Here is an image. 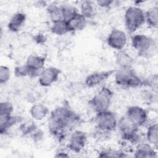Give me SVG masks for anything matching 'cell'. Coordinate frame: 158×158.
Instances as JSON below:
<instances>
[{"instance_id": "6da1fadb", "label": "cell", "mask_w": 158, "mask_h": 158, "mask_svg": "<svg viewBox=\"0 0 158 158\" xmlns=\"http://www.w3.org/2000/svg\"><path fill=\"white\" fill-rule=\"evenodd\" d=\"M80 119V116L68 106H59L51 112L48 128L54 138L61 141L65 137L67 130Z\"/></svg>"}, {"instance_id": "7a4b0ae2", "label": "cell", "mask_w": 158, "mask_h": 158, "mask_svg": "<svg viewBox=\"0 0 158 158\" xmlns=\"http://www.w3.org/2000/svg\"><path fill=\"white\" fill-rule=\"evenodd\" d=\"M115 83L123 88H136L144 85L141 78L132 69V67H119L114 72Z\"/></svg>"}, {"instance_id": "3957f363", "label": "cell", "mask_w": 158, "mask_h": 158, "mask_svg": "<svg viewBox=\"0 0 158 158\" xmlns=\"http://www.w3.org/2000/svg\"><path fill=\"white\" fill-rule=\"evenodd\" d=\"M131 44L138 56L149 58L154 56L157 51L156 41L151 37L143 34H136L132 36Z\"/></svg>"}, {"instance_id": "277c9868", "label": "cell", "mask_w": 158, "mask_h": 158, "mask_svg": "<svg viewBox=\"0 0 158 158\" xmlns=\"http://www.w3.org/2000/svg\"><path fill=\"white\" fill-rule=\"evenodd\" d=\"M124 23L127 33H134L145 23V12L138 6L128 7L124 14Z\"/></svg>"}, {"instance_id": "5b68a950", "label": "cell", "mask_w": 158, "mask_h": 158, "mask_svg": "<svg viewBox=\"0 0 158 158\" xmlns=\"http://www.w3.org/2000/svg\"><path fill=\"white\" fill-rule=\"evenodd\" d=\"M114 93L107 86H102L89 101L88 103L96 112L109 110L112 101Z\"/></svg>"}, {"instance_id": "8992f818", "label": "cell", "mask_w": 158, "mask_h": 158, "mask_svg": "<svg viewBox=\"0 0 158 158\" xmlns=\"http://www.w3.org/2000/svg\"><path fill=\"white\" fill-rule=\"evenodd\" d=\"M139 128L125 115L118 119L117 128L122 139L131 143H138Z\"/></svg>"}, {"instance_id": "52a82bcc", "label": "cell", "mask_w": 158, "mask_h": 158, "mask_svg": "<svg viewBox=\"0 0 158 158\" xmlns=\"http://www.w3.org/2000/svg\"><path fill=\"white\" fill-rule=\"evenodd\" d=\"M96 127L102 132H111L117 128L118 119L114 112L109 110L96 113Z\"/></svg>"}, {"instance_id": "ba28073f", "label": "cell", "mask_w": 158, "mask_h": 158, "mask_svg": "<svg viewBox=\"0 0 158 158\" xmlns=\"http://www.w3.org/2000/svg\"><path fill=\"white\" fill-rule=\"evenodd\" d=\"M125 115L138 127L144 126L148 120L147 110L139 106H129Z\"/></svg>"}, {"instance_id": "9c48e42d", "label": "cell", "mask_w": 158, "mask_h": 158, "mask_svg": "<svg viewBox=\"0 0 158 158\" xmlns=\"http://www.w3.org/2000/svg\"><path fill=\"white\" fill-rule=\"evenodd\" d=\"M127 43V33L120 29H114L107 38V44L111 48L118 51H122Z\"/></svg>"}, {"instance_id": "30bf717a", "label": "cell", "mask_w": 158, "mask_h": 158, "mask_svg": "<svg viewBox=\"0 0 158 158\" xmlns=\"http://www.w3.org/2000/svg\"><path fill=\"white\" fill-rule=\"evenodd\" d=\"M86 142V134L81 130H77L70 135L67 147L70 151L79 153L85 148Z\"/></svg>"}, {"instance_id": "8fae6325", "label": "cell", "mask_w": 158, "mask_h": 158, "mask_svg": "<svg viewBox=\"0 0 158 158\" xmlns=\"http://www.w3.org/2000/svg\"><path fill=\"white\" fill-rule=\"evenodd\" d=\"M46 59L44 57L31 54L26 60L25 64L30 69V77L38 78L44 68Z\"/></svg>"}, {"instance_id": "7c38bea8", "label": "cell", "mask_w": 158, "mask_h": 158, "mask_svg": "<svg viewBox=\"0 0 158 158\" xmlns=\"http://www.w3.org/2000/svg\"><path fill=\"white\" fill-rule=\"evenodd\" d=\"M60 74V70L56 67H44L38 77V82L43 87H49L57 81Z\"/></svg>"}, {"instance_id": "4fadbf2b", "label": "cell", "mask_w": 158, "mask_h": 158, "mask_svg": "<svg viewBox=\"0 0 158 158\" xmlns=\"http://www.w3.org/2000/svg\"><path fill=\"white\" fill-rule=\"evenodd\" d=\"M115 71V70H109L91 73L85 78V84L88 88L97 86L114 74Z\"/></svg>"}, {"instance_id": "5bb4252c", "label": "cell", "mask_w": 158, "mask_h": 158, "mask_svg": "<svg viewBox=\"0 0 158 158\" xmlns=\"http://www.w3.org/2000/svg\"><path fill=\"white\" fill-rule=\"evenodd\" d=\"M157 149L148 142L137 143L134 151V157L139 158H153L157 157Z\"/></svg>"}, {"instance_id": "9a60e30c", "label": "cell", "mask_w": 158, "mask_h": 158, "mask_svg": "<svg viewBox=\"0 0 158 158\" xmlns=\"http://www.w3.org/2000/svg\"><path fill=\"white\" fill-rule=\"evenodd\" d=\"M26 14L23 12H16L10 19L7 23V28L12 32L19 31L25 24Z\"/></svg>"}, {"instance_id": "2e32d148", "label": "cell", "mask_w": 158, "mask_h": 158, "mask_svg": "<svg viewBox=\"0 0 158 158\" xmlns=\"http://www.w3.org/2000/svg\"><path fill=\"white\" fill-rule=\"evenodd\" d=\"M31 117L37 121L43 120L49 113L48 107L43 104H35L30 109Z\"/></svg>"}, {"instance_id": "e0dca14e", "label": "cell", "mask_w": 158, "mask_h": 158, "mask_svg": "<svg viewBox=\"0 0 158 158\" xmlns=\"http://www.w3.org/2000/svg\"><path fill=\"white\" fill-rule=\"evenodd\" d=\"M88 20L80 12L67 22L70 32L83 30L87 25Z\"/></svg>"}, {"instance_id": "ac0fdd59", "label": "cell", "mask_w": 158, "mask_h": 158, "mask_svg": "<svg viewBox=\"0 0 158 158\" xmlns=\"http://www.w3.org/2000/svg\"><path fill=\"white\" fill-rule=\"evenodd\" d=\"M146 139L148 143L157 150L158 146V125L154 123L149 125L146 131Z\"/></svg>"}, {"instance_id": "d6986e66", "label": "cell", "mask_w": 158, "mask_h": 158, "mask_svg": "<svg viewBox=\"0 0 158 158\" xmlns=\"http://www.w3.org/2000/svg\"><path fill=\"white\" fill-rule=\"evenodd\" d=\"M96 4L91 1H84L80 4V13L87 20L93 17L96 12Z\"/></svg>"}, {"instance_id": "ffe728a7", "label": "cell", "mask_w": 158, "mask_h": 158, "mask_svg": "<svg viewBox=\"0 0 158 158\" xmlns=\"http://www.w3.org/2000/svg\"><path fill=\"white\" fill-rule=\"evenodd\" d=\"M47 12L52 23L64 20L63 9L62 6L52 4L47 7Z\"/></svg>"}, {"instance_id": "44dd1931", "label": "cell", "mask_w": 158, "mask_h": 158, "mask_svg": "<svg viewBox=\"0 0 158 158\" xmlns=\"http://www.w3.org/2000/svg\"><path fill=\"white\" fill-rule=\"evenodd\" d=\"M20 118L15 115L0 117V133L1 135L6 133L14 125L20 122Z\"/></svg>"}, {"instance_id": "7402d4cb", "label": "cell", "mask_w": 158, "mask_h": 158, "mask_svg": "<svg viewBox=\"0 0 158 158\" xmlns=\"http://www.w3.org/2000/svg\"><path fill=\"white\" fill-rule=\"evenodd\" d=\"M145 23L153 28H156L158 25V7L155 6L145 12Z\"/></svg>"}, {"instance_id": "603a6c76", "label": "cell", "mask_w": 158, "mask_h": 158, "mask_svg": "<svg viewBox=\"0 0 158 158\" xmlns=\"http://www.w3.org/2000/svg\"><path fill=\"white\" fill-rule=\"evenodd\" d=\"M51 31L57 36H62L70 32L68 23L65 20L53 22L51 27Z\"/></svg>"}, {"instance_id": "cb8c5ba5", "label": "cell", "mask_w": 158, "mask_h": 158, "mask_svg": "<svg viewBox=\"0 0 158 158\" xmlns=\"http://www.w3.org/2000/svg\"><path fill=\"white\" fill-rule=\"evenodd\" d=\"M117 65L119 67H131L133 64L132 58L126 52L122 51H118L116 57Z\"/></svg>"}, {"instance_id": "d4e9b609", "label": "cell", "mask_w": 158, "mask_h": 158, "mask_svg": "<svg viewBox=\"0 0 158 158\" xmlns=\"http://www.w3.org/2000/svg\"><path fill=\"white\" fill-rule=\"evenodd\" d=\"M62 7L63 9L64 20L66 22H68L79 13L77 8L72 5L65 4L62 5Z\"/></svg>"}, {"instance_id": "484cf974", "label": "cell", "mask_w": 158, "mask_h": 158, "mask_svg": "<svg viewBox=\"0 0 158 158\" xmlns=\"http://www.w3.org/2000/svg\"><path fill=\"white\" fill-rule=\"evenodd\" d=\"M14 107L10 101H4L0 104V117H8L12 115Z\"/></svg>"}, {"instance_id": "4316f807", "label": "cell", "mask_w": 158, "mask_h": 158, "mask_svg": "<svg viewBox=\"0 0 158 158\" xmlns=\"http://www.w3.org/2000/svg\"><path fill=\"white\" fill-rule=\"evenodd\" d=\"M126 156L123 152L115 149H104L101 151L99 154L100 157H123Z\"/></svg>"}, {"instance_id": "83f0119b", "label": "cell", "mask_w": 158, "mask_h": 158, "mask_svg": "<svg viewBox=\"0 0 158 158\" xmlns=\"http://www.w3.org/2000/svg\"><path fill=\"white\" fill-rule=\"evenodd\" d=\"M14 75L17 77H30V69L25 64L22 65L17 66L14 68Z\"/></svg>"}, {"instance_id": "f1b7e54d", "label": "cell", "mask_w": 158, "mask_h": 158, "mask_svg": "<svg viewBox=\"0 0 158 158\" xmlns=\"http://www.w3.org/2000/svg\"><path fill=\"white\" fill-rule=\"evenodd\" d=\"M10 70L9 68L6 65H1L0 67V83H6L10 78Z\"/></svg>"}, {"instance_id": "f546056e", "label": "cell", "mask_w": 158, "mask_h": 158, "mask_svg": "<svg viewBox=\"0 0 158 158\" xmlns=\"http://www.w3.org/2000/svg\"><path fill=\"white\" fill-rule=\"evenodd\" d=\"M96 5L102 8H109L114 2V1L110 0H99L95 2Z\"/></svg>"}, {"instance_id": "4dcf8cb0", "label": "cell", "mask_w": 158, "mask_h": 158, "mask_svg": "<svg viewBox=\"0 0 158 158\" xmlns=\"http://www.w3.org/2000/svg\"><path fill=\"white\" fill-rule=\"evenodd\" d=\"M55 157H69V156L65 152L63 151H59V152L56 153V155L55 156Z\"/></svg>"}]
</instances>
